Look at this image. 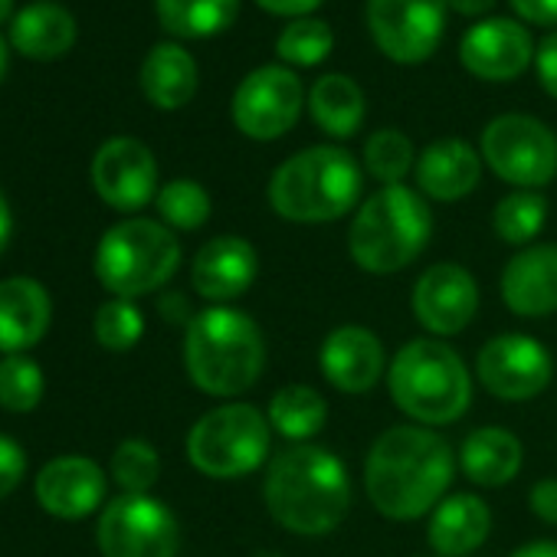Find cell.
I'll list each match as a JSON object with an SVG mask.
<instances>
[{
  "label": "cell",
  "mask_w": 557,
  "mask_h": 557,
  "mask_svg": "<svg viewBox=\"0 0 557 557\" xmlns=\"http://www.w3.org/2000/svg\"><path fill=\"white\" fill-rule=\"evenodd\" d=\"M456 475L449 443L420 423L384 430L364 459V488L371 505L391 521H417L433 511Z\"/></svg>",
  "instance_id": "obj_1"
},
{
  "label": "cell",
  "mask_w": 557,
  "mask_h": 557,
  "mask_svg": "<svg viewBox=\"0 0 557 557\" xmlns=\"http://www.w3.org/2000/svg\"><path fill=\"white\" fill-rule=\"evenodd\" d=\"M262 502L272 521L289 534H332L351 508L348 466L325 446L293 443L269 459Z\"/></svg>",
  "instance_id": "obj_2"
},
{
  "label": "cell",
  "mask_w": 557,
  "mask_h": 557,
  "mask_svg": "<svg viewBox=\"0 0 557 557\" xmlns=\"http://www.w3.org/2000/svg\"><path fill=\"white\" fill-rule=\"evenodd\" d=\"M184 368L203 394L239 397L265 368V338L246 312L210 306L187 322Z\"/></svg>",
  "instance_id": "obj_3"
},
{
  "label": "cell",
  "mask_w": 557,
  "mask_h": 557,
  "mask_svg": "<svg viewBox=\"0 0 557 557\" xmlns=\"http://www.w3.org/2000/svg\"><path fill=\"white\" fill-rule=\"evenodd\" d=\"M364 174L351 151L315 145L275 168L269 203L289 223H335L361 200Z\"/></svg>",
  "instance_id": "obj_4"
},
{
  "label": "cell",
  "mask_w": 557,
  "mask_h": 557,
  "mask_svg": "<svg viewBox=\"0 0 557 557\" xmlns=\"http://www.w3.org/2000/svg\"><path fill=\"white\" fill-rule=\"evenodd\" d=\"M387 391L404 417L436 430L469 410L472 374L446 342L413 338L387 364Z\"/></svg>",
  "instance_id": "obj_5"
},
{
  "label": "cell",
  "mask_w": 557,
  "mask_h": 557,
  "mask_svg": "<svg viewBox=\"0 0 557 557\" xmlns=\"http://www.w3.org/2000/svg\"><path fill=\"white\" fill-rule=\"evenodd\" d=\"M433 236V213L420 190L394 184L371 194L351 226L348 252L358 269L371 275H394L413 265Z\"/></svg>",
  "instance_id": "obj_6"
},
{
  "label": "cell",
  "mask_w": 557,
  "mask_h": 557,
  "mask_svg": "<svg viewBox=\"0 0 557 557\" xmlns=\"http://www.w3.org/2000/svg\"><path fill=\"white\" fill-rule=\"evenodd\" d=\"M181 265L174 233L158 220H122L99 239L96 275L115 299H138L158 293Z\"/></svg>",
  "instance_id": "obj_7"
},
{
  "label": "cell",
  "mask_w": 557,
  "mask_h": 557,
  "mask_svg": "<svg viewBox=\"0 0 557 557\" xmlns=\"http://www.w3.org/2000/svg\"><path fill=\"white\" fill-rule=\"evenodd\" d=\"M272 426L252 404L207 410L187 433V459L207 479H243L269 459Z\"/></svg>",
  "instance_id": "obj_8"
},
{
  "label": "cell",
  "mask_w": 557,
  "mask_h": 557,
  "mask_svg": "<svg viewBox=\"0 0 557 557\" xmlns=\"http://www.w3.org/2000/svg\"><path fill=\"white\" fill-rule=\"evenodd\" d=\"M485 164L518 190H537L557 177V135L531 115H498L482 132Z\"/></svg>",
  "instance_id": "obj_9"
},
{
  "label": "cell",
  "mask_w": 557,
  "mask_h": 557,
  "mask_svg": "<svg viewBox=\"0 0 557 557\" xmlns=\"http://www.w3.org/2000/svg\"><path fill=\"white\" fill-rule=\"evenodd\" d=\"M99 547L106 557H174L181 528L164 502L151 495H119L99 518Z\"/></svg>",
  "instance_id": "obj_10"
},
{
  "label": "cell",
  "mask_w": 557,
  "mask_h": 557,
  "mask_svg": "<svg viewBox=\"0 0 557 557\" xmlns=\"http://www.w3.org/2000/svg\"><path fill=\"white\" fill-rule=\"evenodd\" d=\"M306 106L302 79L286 66H259L233 92V125L252 141H275L296 128Z\"/></svg>",
  "instance_id": "obj_11"
},
{
  "label": "cell",
  "mask_w": 557,
  "mask_h": 557,
  "mask_svg": "<svg viewBox=\"0 0 557 557\" xmlns=\"http://www.w3.org/2000/svg\"><path fill=\"white\" fill-rule=\"evenodd\" d=\"M446 11L449 0H368V27L384 57L413 66L436 53Z\"/></svg>",
  "instance_id": "obj_12"
},
{
  "label": "cell",
  "mask_w": 557,
  "mask_h": 557,
  "mask_svg": "<svg viewBox=\"0 0 557 557\" xmlns=\"http://www.w3.org/2000/svg\"><path fill=\"white\" fill-rule=\"evenodd\" d=\"M475 377L492 397L505 404H524L547 391L554 361L537 338L508 332L482 345L475 358Z\"/></svg>",
  "instance_id": "obj_13"
},
{
  "label": "cell",
  "mask_w": 557,
  "mask_h": 557,
  "mask_svg": "<svg viewBox=\"0 0 557 557\" xmlns=\"http://www.w3.org/2000/svg\"><path fill=\"white\" fill-rule=\"evenodd\" d=\"M413 319L436 338H453L469 329L479 312V283L459 262L430 265L413 286Z\"/></svg>",
  "instance_id": "obj_14"
},
{
  "label": "cell",
  "mask_w": 557,
  "mask_h": 557,
  "mask_svg": "<svg viewBox=\"0 0 557 557\" xmlns=\"http://www.w3.org/2000/svg\"><path fill=\"white\" fill-rule=\"evenodd\" d=\"M92 187L122 213L141 210L158 197V161L151 148L138 138H109L92 158Z\"/></svg>",
  "instance_id": "obj_15"
},
{
  "label": "cell",
  "mask_w": 557,
  "mask_h": 557,
  "mask_svg": "<svg viewBox=\"0 0 557 557\" xmlns=\"http://www.w3.org/2000/svg\"><path fill=\"white\" fill-rule=\"evenodd\" d=\"M462 66L488 83L518 79L534 60V40L524 24L508 17H488L466 30L459 44Z\"/></svg>",
  "instance_id": "obj_16"
},
{
  "label": "cell",
  "mask_w": 557,
  "mask_h": 557,
  "mask_svg": "<svg viewBox=\"0 0 557 557\" xmlns=\"http://www.w3.org/2000/svg\"><path fill=\"white\" fill-rule=\"evenodd\" d=\"M319 368L335 391L361 397L387 374V355L371 329L342 325L322 342Z\"/></svg>",
  "instance_id": "obj_17"
},
{
  "label": "cell",
  "mask_w": 557,
  "mask_h": 557,
  "mask_svg": "<svg viewBox=\"0 0 557 557\" xmlns=\"http://www.w3.org/2000/svg\"><path fill=\"white\" fill-rule=\"evenodd\" d=\"M502 299L521 319L557 312V243H531L502 269Z\"/></svg>",
  "instance_id": "obj_18"
},
{
  "label": "cell",
  "mask_w": 557,
  "mask_h": 557,
  "mask_svg": "<svg viewBox=\"0 0 557 557\" xmlns=\"http://www.w3.org/2000/svg\"><path fill=\"white\" fill-rule=\"evenodd\" d=\"M259 272V256L249 239L243 236H216L200 246L190 265L194 293L210 302H233L239 299Z\"/></svg>",
  "instance_id": "obj_19"
},
{
  "label": "cell",
  "mask_w": 557,
  "mask_h": 557,
  "mask_svg": "<svg viewBox=\"0 0 557 557\" xmlns=\"http://www.w3.org/2000/svg\"><path fill=\"white\" fill-rule=\"evenodd\" d=\"M106 498V472L86 456H60L37 475V502L57 518H86Z\"/></svg>",
  "instance_id": "obj_20"
},
{
  "label": "cell",
  "mask_w": 557,
  "mask_h": 557,
  "mask_svg": "<svg viewBox=\"0 0 557 557\" xmlns=\"http://www.w3.org/2000/svg\"><path fill=\"white\" fill-rule=\"evenodd\" d=\"M417 187L430 200H462L479 187L482 177V158L466 138H440L423 148L413 168Z\"/></svg>",
  "instance_id": "obj_21"
},
{
  "label": "cell",
  "mask_w": 557,
  "mask_h": 557,
  "mask_svg": "<svg viewBox=\"0 0 557 557\" xmlns=\"http://www.w3.org/2000/svg\"><path fill=\"white\" fill-rule=\"evenodd\" d=\"M50 315V296L37 278H4L0 283V351L21 355L34 348L47 335Z\"/></svg>",
  "instance_id": "obj_22"
},
{
  "label": "cell",
  "mask_w": 557,
  "mask_h": 557,
  "mask_svg": "<svg viewBox=\"0 0 557 557\" xmlns=\"http://www.w3.org/2000/svg\"><path fill=\"white\" fill-rule=\"evenodd\" d=\"M488 531H492L488 505L479 495L459 492V495H446L433 508L426 541H430L433 554H440V557H466L485 544Z\"/></svg>",
  "instance_id": "obj_23"
},
{
  "label": "cell",
  "mask_w": 557,
  "mask_h": 557,
  "mask_svg": "<svg viewBox=\"0 0 557 557\" xmlns=\"http://www.w3.org/2000/svg\"><path fill=\"white\" fill-rule=\"evenodd\" d=\"M524 462L521 440L511 430L502 426H479L462 440L459 449V466L469 482L482 488H502L508 485Z\"/></svg>",
  "instance_id": "obj_24"
},
{
  "label": "cell",
  "mask_w": 557,
  "mask_h": 557,
  "mask_svg": "<svg viewBox=\"0 0 557 557\" xmlns=\"http://www.w3.org/2000/svg\"><path fill=\"white\" fill-rule=\"evenodd\" d=\"M76 44V21L53 0H37L11 24V47L30 60H57Z\"/></svg>",
  "instance_id": "obj_25"
},
{
  "label": "cell",
  "mask_w": 557,
  "mask_h": 557,
  "mask_svg": "<svg viewBox=\"0 0 557 557\" xmlns=\"http://www.w3.org/2000/svg\"><path fill=\"white\" fill-rule=\"evenodd\" d=\"M141 92L158 109H181L197 92V63L177 44H158L141 63Z\"/></svg>",
  "instance_id": "obj_26"
},
{
  "label": "cell",
  "mask_w": 557,
  "mask_h": 557,
  "mask_svg": "<svg viewBox=\"0 0 557 557\" xmlns=\"http://www.w3.org/2000/svg\"><path fill=\"white\" fill-rule=\"evenodd\" d=\"M309 112L315 119V125L332 135V138H351L358 135V128L364 125V92L355 79L342 76V73H329L322 76L312 92H309Z\"/></svg>",
  "instance_id": "obj_27"
},
{
  "label": "cell",
  "mask_w": 557,
  "mask_h": 557,
  "mask_svg": "<svg viewBox=\"0 0 557 557\" xmlns=\"http://www.w3.org/2000/svg\"><path fill=\"white\" fill-rule=\"evenodd\" d=\"M269 426L289 440V443H309L312 436L322 433L329 420V404L325 397L309 387V384H289L283 391H275L265 410Z\"/></svg>",
  "instance_id": "obj_28"
},
{
  "label": "cell",
  "mask_w": 557,
  "mask_h": 557,
  "mask_svg": "<svg viewBox=\"0 0 557 557\" xmlns=\"http://www.w3.org/2000/svg\"><path fill=\"white\" fill-rule=\"evenodd\" d=\"M154 8L161 27L181 40L216 37L239 17V0H154Z\"/></svg>",
  "instance_id": "obj_29"
},
{
  "label": "cell",
  "mask_w": 557,
  "mask_h": 557,
  "mask_svg": "<svg viewBox=\"0 0 557 557\" xmlns=\"http://www.w3.org/2000/svg\"><path fill=\"white\" fill-rule=\"evenodd\" d=\"M547 220V200L537 190H511L498 200L492 226L502 243L508 246H531V239L544 230Z\"/></svg>",
  "instance_id": "obj_30"
},
{
  "label": "cell",
  "mask_w": 557,
  "mask_h": 557,
  "mask_svg": "<svg viewBox=\"0 0 557 557\" xmlns=\"http://www.w3.org/2000/svg\"><path fill=\"white\" fill-rule=\"evenodd\" d=\"M364 168L374 181H381L384 187L404 184V177L417 168V154H413V141L397 132V128H381L368 138L364 145Z\"/></svg>",
  "instance_id": "obj_31"
},
{
  "label": "cell",
  "mask_w": 557,
  "mask_h": 557,
  "mask_svg": "<svg viewBox=\"0 0 557 557\" xmlns=\"http://www.w3.org/2000/svg\"><path fill=\"white\" fill-rule=\"evenodd\" d=\"M332 47H335V34L325 21L299 17L283 30V37L275 44V53L289 66H319L329 60Z\"/></svg>",
  "instance_id": "obj_32"
},
{
  "label": "cell",
  "mask_w": 557,
  "mask_h": 557,
  "mask_svg": "<svg viewBox=\"0 0 557 557\" xmlns=\"http://www.w3.org/2000/svg\"><path fill=\"white\" fill-rule=\"evenodd\" d=\"M158 213L174 230H200L210 220V194L197 181H171L154 197Z\"/></svg>",
  "instance_id": "obj_33"
},
{
  "label": "cell",
  "mask_w": 557,
  "mask_h": 557,
  "mask_svg": "<svg viewBox=\"0 0 557 557\" xmlns=\"http://www.w3.org/2000/svg\"><path fill=\"white\" fill-rule=\"evenodd\" d=\"M161 475V456L145 440H125L119 443L112 456V479L125 495H148V488Z\"/></svg>",
  "instance_id": "obj_34"
},
{
  "label": "cell",
  "mask_w": 557,
  "mask_h": 557,
  "mask_svg": "<svg viewBox=\"0 0 557 557\" xmlns=\"http://www.w3.org/2000/svg\"><path fill=\"white\" fill-rule=\"evenodd\" d=\"M44 397V371L24 355H8L0 361V407L11 413H27Z\"/></svg>",
  "instance_id": "obj_35"
},
{
  "label": "cell",
  "mask_w": 557,
  "mask_h": 557,
  "mask_svg": "<svg viewBox=\"0 0 557 557\" xmlns=\"http://www.w3.org/2000/svg\"><path fill=\"white\" fill-rule=\"evenodd\" d=\"M145 335V319L132 299H112L96 312V338L106 351H132Z\"/></svg>",
  "instance_id": "obj_36"
},
{
  "label": "cell",
  "mask_w": 557,
  "mask_h": 557,
  "mask_svg": "<svg viewBox=\"0 0 557 557\" xmlns=\"http://www.w3.org/2000/svg\"><path fill=\"white\" fill-rule=\"evenodd\" d=\"M24 472H27V456L21 443H14L11 436H0V498H8L21 485Z\"/></svg>",
  "instance_id": "obj_37"
},
{
  "label": "cell",
  "mask_w": 557,
  "mask_h": 557,
  "mask_svg": "<svg viewBox=\"0 0 557 557\" xmlns=\"http://www.w3.org/2000/svg\"><path fill=\"white\" fill-rule=\"evenodd\" d=\"M534 63H537V79H541L544 92L550 99H557V34L541 40V47L534 50Z\"/></svg>",
  "instance_id": "obj_38"
},
{
  "label": "cell",
  "mask_w": 557,
  "mask_h": 557,
  "mask_svg": "<svg viewBox=\"0 0 557 557\" xmlns=\"http://www.w3.org/2000/svg\"><path fill=\"white\" fill-rule=\"evenodd\" d=\"M531 511L544 521V524H557V479H541L531 485L528 495Z\"/></svg>",
  "instance_id": "obj_39"
},
{
  "label": "cell",
  "mask_w": 557,
  "mask_h": 557,
  "mask_svg": "<svg viewBox=\"0 0 557 557\" xmlns=\"http://www.w3.org/2000/svg\"><path fill=\"white\" fill-rule=\"evenodd\" d=\"M511 8L528 24H537V27L557 24V0H511Z\"/></svg>",
  "instance_id": "obj_40"
},
{
  "label": "cell",
  "mask_w": 557,
  "mask_h": 557,
  "mask_svg": "<svg viewBox=\"0 0 557 557\" xmlns=\"http://www.w3.org/2000/svg\"><path fill=\"white\" fill-rule=\"evenodd\" d=\"M256 4L275 17H309L322 0H256Z\"/></svg>",
  "instance_id": "obj_41"
},
{
  "label": "cell",
  "mask_w": 557,
  "mask_h": 557,
  "mask_svg": "<svg viewBox=\"0 0 557 557\" xmlns=\"http://www.w3.org/2000/svg\"><path fill=\"white\" fill-rule=\"evenodd\" d=\"M449 8L462 17H482L495 8V0H449Z\"/></svg>",
  "instance_id": "obj_42"
},
{
  "label": "cell",
  "mask_w": 557,
  "mask_h": 557,
  "mask_svg": "<svg viewBox=\"0 0 557 557\" xmlns=\"http://www.w3.org/2000/svg\"><path fill=\"white\" fill-rule=\"evenodd\" d=\"M508 557H557V544L554 541H531V544L515 547Z\"/></svg>",
  "instance_id": "obj_43"
},
{
  "label": "cell",
  "mask_w": 557,
  "mask_h": 557,
  "mask_svg": "<svg viewBox=\"0 0 557 557\" xmlns=\"http://www.w3.org/2000/svg\"><path fill=\"white\" fill-rule=\"evenodd\" d=\"M11 233H14V213H11V203H8V197L0 194V252L8 249V243H11Z\"/></svg>",
  "instance_id": "obj_44"
},
{
  "label": "cell",
  "mask_w": 557,
  "mask_h": 557,
  "mask_svg": "<svg viewBox=\"0 0 557 557\" xmlns=\"http://www.w3.org/2000/svg\"><path fill=\"white\" fill-rule=\"evenodd\" d=\"M14 17V0H0V24Z\"/></svg>",
  "instance_id": "obj_45"
},
{
  "label": "cell",
  "mask_w": 557,
  "mask_h": 557,
  "mask_svg": "<svg viewBox=\"0 0 557 557\" xmlns=\"http://www.w3.org/2000/svg\"><path fill=\"white\" fill-rule=\"evenodd\" d=\"M4 70H8V44L0 37V79H4Z\"/></svg>",
  "instance_id": "obj_46"
}]
</instances>
